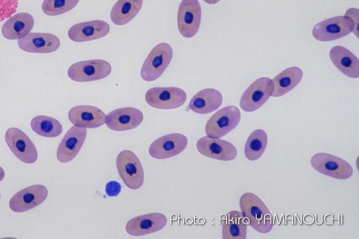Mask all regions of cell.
<instances>
[{
  "mask_svg": "<svg viewBox=\"0 0 359 239\" xmlns=\"http://www.w3.org/2000/svg\"><path fill=\"white\" fill-rule=\"evenodd\" d=\"M241 212L257 231L267 233L273 226V217L264 203L252 193H243L239 200Z\"/></svg>",
  "mask_w": 359,
  "mask_h": 239,
  "instance_id": "obj_1",
  "label": "cell"
},
{
  "mask_svg": "<svg viewBox=\"0 0 359 239\" xmlns=\"http://www.w3.org/2000/svg\"><path fill=\"white\" fill-rule=\"evenodd\" d=\"M172 55V46L167 43H161L154 46L142 66V78L149 82L158 78L169 65Z\"/></svg>",
  "mask_w": 359,
  "mask_h": 239,
  "instance_id": "obj_2",
  "label": "cell"
},
{
  "mask_svg": "<svg viewBox=\"0 0 359 239\" xmlns=\"http://www.w3.org/2000/svg\"><path fill=\"white\" fill-rule=\"evenodd\" d=\"M116 168L124 184L131 189H137L144 182L142 163L137 155L130 150L121 151L116 158Z\"/></svg>",
  "mask_w": 359,
  "mask_h": 239,
  "instance_id": "obj_3",
  "label": "cell"
},
{
  "mask_svg": "<svg viewBox=\"0 0 359 239\" xmlns=\"http://www.w3.org/2000/svg\"><path fill=\"white\" fill-rule=\"evenodd\" d=\"M354 30L351 19L339 15L324 20L313 28L312 34L319 41H331L348 35Z\"/></svg>",
  "mask_w": 359,
  "mask_h": 239,
  "instance_id": "obj_4",
  "label": "cell"
},
{
  "mask_svg": "<svg viewBox=\"0 0 359 239\" xmlns=\"http://www.w3.org/2000/svg\"><path fill=\"white\" fill-rule=\"evenodd\" d=\"M311 165L318 172L337 179H348L353 174V169L347 161L327 153L314 154Z\"/></svg>",
  "mask_w": 359,
  "mask_h": 239,
  "instance_id": "obj_5",
  "label": "cell"
},
{
  "mask_svg": "<svg viewBox=\"0 0 359 239\" xmlns=\"http://www.w3.org/2000/svg\"><path fill=\"white\" fill-rule=\"evenodd\" d=\"M241 118V111L235 106H227L214 114L208 121L205 131L207 136L219 138L233 130Z\"/></svg>",
  "mask_w": 359,
  "mask_h": 239,
  "instance_id": "obj_6",
  "label": "cell"
},
{
  "mask_svg": "<svg viewBox=\"0 0 359 239\" xmlns=\"http://www.w3.org/2000/svg\"><path fill=\"white\" fill-rule=\"evenodd\" d=\"M111 71V67L108 62L90 60L74 63L69 67L67 75L74 81L88 82L102 79Z\"/></svg>",
  "mask_w": 359,
  "mask_h": 239,
  "instance_id": "obj_7",
  "label": "cell"
},
{
  "mask_svg": "<svg viewBox=\"0 0 359 239\" xmlns=\"http://www.w3.org/2000/svg\"><path fill=\"white\" fill-rule=\"evenodd\" d=\"M145 100L154 108L172 109L185 103L187 94L184 90L177 87H155L147 91Z\"/></svg>",
  "mask_w": 359,
  "mask_h": 239,
  "instance_id": "obj_8",
  "label": "cell"
},
{
  "mask_svg": "<svg viewBox=\"0 0 359 239\" xmlns=\"http://www.w3.org/2000/svg\"><path fill=\"white\" fill-rule=\"evenodd\" d=\"M272 80L261 77L252 82L244 92L240 100L241 108L246 112H252L259 109L271 96Z\"/></svg>",
  "mask_w": 359,
  "mask_h": 239,
  "instance_id": "obj_9",
  "label": "cell"
},
{
  "mask_svg": "<svg viewBox=\"0 0 359 239\" xmlns=\"http://www.w3.org/2000/svg\"><path fill=\"white\" fill-rule=\"evenodd\" d=\"M5 141L11 152L22 162L32 164L36 161V148L30 138L21 130L14 127L7 129Z\"/></svg>",
  "mask_w": 359,
  "mask_h": 239,
  "instance_id": "obj_10",
  "label": "cell"
},
{
  "mask_svg": "<svg viewBox=\"0 0 359 239\" xmlns=\"http://www.w3.org/2000/svg\"><path fill=\"white\" fill-rule=\"evenodd\" d=\"M201 7L198 0H182L177 11V27L185 38L194 36L200 27Z\"/></svg>",
  "mask_w": 359,
  "mask_h": 239,
  "instance_id": "obj_11",
  "label": "cell"
},
{
  "mask_svg": "<svg viewBox=\"0 0 359 239\" xmlns=\"http://www.w3.org/2000/svg\"><path fill=\"white\" fill-rule=\"evenodd\" d=\"M187 144L188 139L185 135L168 134L154 140L149 147V153L156 159L168 158L182 153Z\"/></svg>",
  "mask_w": 359,
  "mask_h": 239,
  "instance_id": "obj_12",
  "label": "cell"
},
{
  "mask_svg": "<svg viewBox=\"0 0 359 239\" xmlns=\"http://www.w3.org/2000/svg\"><path fill=\"white\" fill-rule=\"evenodd\" d=\"M47 196L48 189L45 186L31 185L12 196L9 201V207L15 212H25L41 204Z\"/></svg>",
  "mask_w": 359,
  "mask_h": 239,
  "instance_id": "obj_13",
  "label": "cell"
},
{
  "mask_svg": "<svg viewBox=\"0 0 359 239\" xmlns=\"http://www.w3.org/2000/svg\"><path fill=\"white\" fill-rule=\"evenodd\" d=\"M198 152L208 158L229 161L237 156L236 148L230 142L208 136L200 138L196 142Z\"/></svg>",
  "mask_w": 359,
  "mask_h": 239,
  "instance_id": "obj_14",
  "label": "cell"
},
{
  "mask_svg": "<svg viewBox=\"0 0 359 239\" xmlns=\"http://www.w3.org/2000/svg\"><path fill=\"white\" fill-rule=\"evenodd\" d=\"M86 135V128L74 125L72 126L57 147V159L62 163L73 160L83 146Z\"/></svg>",
  "mask_w": 359,
  "mask_h": 239,
  "instance_id": "obj_15",
  "label": "cell"
},
{
  "mask_svg": "<svg viewBox=\"0 0 359 239\" xmlns=\"http://www.w3.org/2000/svg\"><path fill=\"white\" fill-rule=\"evenodd\" d=\"M167 221L165 214L151 212L129 220L126 225V231L133 236L145 235L161 230L165 226Z\"/></svg>",
  "mask_w": 359,
  "mask_h": 239,
  "instance_id": "obj_16",
  "label": "cell"
},
{
  "mask_svg": "<svg viewBox=\"0 0 359 239\" xmlns=\"http://www.w3.org/2000/svg\"><path fill=\"white\" fill-rule=\"evenodd\" d=\"M18 45L27 53H50L59 48L60 41L53 34L34 32L18 39Z\"/></svg>",
  "mask_w": 359,
  "mask_h": 239,
  "instance_id": "obj_17",
  "label": "cell"
},
{
  "mask_svg": "<svg viewBox=\"0 0 359 239\" xmlns=\"http://www.w3.org/2000/svg\"><path fill=\"white\" fill-rule=\"evenodd\" d=\"M144 119L142 112L134 107L115 109L106 116L107 126L114 131L132 130L139 126Z\"/></svg>",
  "mask_w": 359,
  "mask_h": 239,
  "instance_id": "obj_18",
  "label": "cell"
},
{
  "mask_svg": "<svg viewBox=\"0 0 359 239\" xmlns=\"http://www.w3.org/2000/svg\"><path fill=\"white\" fill-rule=\"evenodd\" d=\"M109 25L103 20L77 23L68 30L69 38L74 42H84L102 38L109 32Z\"/></svg>",
  "mask_w": 359,
  "mask_h": 239,
  "instance_id": "obj_19",
  "label": "cell"
},
{
  "mask_svg": "<svg viewBox=\"0 0 359 239\" xmlns=\"http://www.w3.org/2000/svg\"><path fill=\"white\" fill-rule=\"evenodd\" d=\"M68 118L74 125L85 128H95L105 123L106 115L96 107L79 105L69 110Z\"/></svg>",
  "mask_w": 359,
  "mask_h": 239,
  "instance_id": "obj_20",
  "label": "cell"
},
{
  "mask_svg": "<svg viewBox=\"0 0 359 239\" xmlns=\"http://www.w3.org/2000/svg\"><path fill=\"white\" fill-rule=\"evenodd\" d=\"M330 57L334 65L346 76L359 77V60L349 50L341 46H333Z\"/></svg>",
  "mask_w": 359,
  "mask_h": 239,
  "instance_id": "obj_21",
  "label": "cell"
},
{
  "mask_svg": "<svg viewBox=\"0 0 359 239\" xmlns=\"http://www.w3.org/2000/svg\"><path fill=\"white\" fill-rule=\"evenodd\" d=\"M34 20L28 13H19L10 17L4 24L1 33L9 40H18L27 35L32 29Z\"/></svg>",
  "mask_w": 359,
  "mask_h": 239,
  "instance_id": "obj_22",
  "label": "cell"
},
{
  "mask_svg": "<svg viewBox=\"0 0 359 239\" xmlns=\"http://www.w3.org/2000/svg\"><path fill=\"white\" fill-rule=\"evenodd\" d=\"M222 93L215 88H205L190 100L189 108L194 112L205 114L217 110L222 104Z\"/></svg>",
  "mask_w": 359,
  "mask_h": 239,
  "instance_id": "obj_23",
  "label": "cell"
},
{
  "mask_svg": "<svg viewBox=\"0 0 359 239\" xmlns=\"http://www.w3.org/2000/svg\"><path fill=\"white\" fill-rule=\"evenodd\" d=\"M303 77V71L298 67H290L279 73L272 80L273 92L271 96H283L296 87Z\"/></svg>",
  "mask_w": 359,
  "mask_h": 239,
  "instance_id": "obj_24",
  "label": "cell"
},
{
  "mask_svg": "<svg viewBox=\"0 0 359 239\" xmlns=\"http://www.w3.org/2000/svg\"><path fill=\"white\" fill-rule=\"evenodd\" d=\"M247 235V221L242 212H229L222 220L223 239H245Z\"/></svg>",
  "mask_w": 359,
  "mask_h": 239,
  "instance_id": "obj_25",
  "label": "cell"
},
{
  "mask_svg": "<svg viewBox=\"0 0 359 239\" xmlns=\"http://www.w3.org/2000/svg\"><path fill=\"white\" fill-rule=\"evenodd\" d=\"M143 0H118L111 10V20L116 25H124L139 13Z\"/></svg>",
  "mask_w": 359,
  "mask_h": 239,
  "instance_id": "obj_26",
  "label": "cell"
},
{
  "mask_svg": "<svg viewBox=\"0 0 359 239\" xmlns=\"http://www.w3.org/2000/svg\"><path fill=\"white\" fill-rule=\"evenodd\" d=\"M267 143L268 136L264 130H253L245 142L244 148L245 158L251 161L259 159L264 153Z\"/></svg>",
  "mask_w": 359,
  "mask_h": 239,
  "instance_id": "obj_27",
  "label": "cell"
},
{
  "mask_svg": "<svg viewBox=\"0 0 359 239\" xmlns=\"http://www.w3.org/2000/svg\"><path fill=\"white\" fill-rule=\"evenodd\" d=\"M31 128L35 133L46 137H56L62 132V125L57 120L43 115L34 117Z\"/></svg>",
  "mask_w": 359,
  "mask_h": 239,
  "instance_id": "obj_28",
  "label": "cell"
},
{
  "mask_svg": "<svg viewBox=\"0 0 359 239\" xmlns=\"http://www.w3.org/2000/svg\"><path fill=\"white\" fill-rule=\"evenodd\" d=\"M79 0H43L42 11L47 15L55 16L73 9Z\"/></svg>",
  "mask_w": 359,
  "mask_h": 239,
  "instance_id": "obj_29",
  "label": "cell"
},
{
  "mask_svg": "<svg viewBox=\"0 0 359 239\" xmlns=\"http://www.w3.org/2000/svg\"><path fill=\"white\" fill-rule=\"evenodd\" d=\"M18 0H0V21L13 15L18 8Z\"/></svg>",
  "mask_w": 359,
  "mask_h": 239,
  "instance_id": "obj_30",
  "label": "cell"
},
{
  "mask_svg": "<svg viewBox=\"0 0 359 239\" xmlns=\"http://www.w3.org/2000/svg\"><path fill=\"white\" fill-rule=\"evenodd\" d=\"M344 15L350 18L353 21L354 25V30L353 32L358 37L359 10L356 8H350L346 11Z\"/></svg>",
  "mask_w": 359,
  "mask_h": 239,
  "instance_id": "obj_31",
  "label": "cell"
},
{
  "mask_svg": "<svg viewBox=\"0 0 359 239\" xmlns=\"http://www.w3.org/2000/svg\"><path fill=\"white\" fill-rule=\"evenodd\" d=\"M121 190V184L116 181H110L107 183L105 186V192L107 196L111 197L117 196Z\"/></svg>",
  "mask_w": 359,
  "mask_h": 239,
  "instance_id": "obj_32",
  "label": "cell"
},
{
  "mask_svg": "<svg viewBox=\"0 0 359 239\" xmlns=\"http://www.w3.org/2000/svg\"><path fill=\"white\" fill-rule=\"evenodd\" d=\"M5 177V171L0 166V182L4 179Z\"/></svg>",
  "mask_w": 359,
  "mask_h": 239,
  "instance_id": "obj_33",
  "label": "cell"
},
{
  "mask_svg": "<svg viewBox=\"0 0 359 239\" xmlns=\"http://www.w3.org/2000/svg\"><path fill=\"white\" fill-rule=\"evenodd\" d=\"M203 1L208 4H217L220 0H203Z\"/></svg>",
  "mask_w": 359,
  "mask_h": 239,
  "instance_id": "obj_34",
  "label": "cell"
},
{
  "mask_svg": "<svg viewBox=\"0 0 359 239\" xmlns=\"http://www.w3.org/2000/svg\"><path fill=\"white\" fill-rule=\"evenodd\" d=\"M0 198H1V194H0Z\"/></svg>",
  "mask_w": 359,
  "mask_h": 239,
  "instance_id": "obj_35",
  "label": "cell"
}]
</instances>
